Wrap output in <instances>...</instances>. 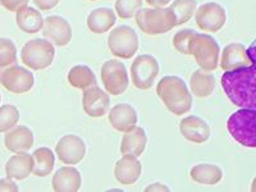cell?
I'll return each mask as SVG.
<instances>
[{
	"label": "cell",
	"mask_w": 256,
	"mask_h": 192,
	"mask_svg": "<svg viewBox=\"0 0 256 192\" xmlns=\"http://www.w3.org/2000/svg\"><path fill=\"white\" fill-rule=\"evenodd\" d=\"M160 72L159 62L150 54H141L131 64L132 84L138 90H148Z\"/></svg>",
	"instance_id": "ba28073f"
},
{
	"label": "cell",
	"mask_w": 256,
	"mask_h": 192,
	"mask_svg": "<svg viewBox=\"0 0 256 192\" xmlns=\"http://www.w3.org/2000/svg\"><path fill=\"white\" fill-rule=\"evenodd\" d=\"M32 2L40 10H52L58 6L60 0H32Z\"/></svg>",
	"instance_id": "d590c367"
},
{
	"label": "cell",
	"mask_w": 256,
	"mask_h": 192,
	"mask_svg": "<svg viewBox=\"0 0 256 192\" xmlns=\"http://www.w3.org/2000/svg\"><path fill=\"white\" fill-rule=\"evenodd\" d=\"M16 24L18 28L24 34H36L42 30L44 18L41 16L40 10L26 6L16 12Z\"/></svg>",
	"instance_id": "cb8c5ba5"
},
{
	"label": "cell",
	"mask_w": 256,
	"mask_h": 192,
	"mask_svg": "<svg viewBox=\"0 0 256 192\" xmlns=\"http://www.w3.org/2000/svg\"><path fill=\"white\" fill-rule=\"evenodd\" d=\"M252 50L254 46L248 49L241 42H232V44L226 45L219 59L220 68L223 70H232L255 64Z\"/></svg>",
	"instance_id": "7c38bea8"
},
{
	"label": "cell",
	"mask_w": 256,
	"mask_h": 192,
	"mask_svg": "<svg viewBox=\"0 0 256 192\" xmlns=\"http://www.w3.org/2000/svg\"><path fill=\"white\" fill-rule=\"evenodd\" d=\"M196 6V0H174L169 6L170 10L174 13L177 26L187 24L191 20L192 16L195 14Z\"/></svg>",
	"instance_id": "f1b7e54d"
},
{
	"label": "cell",
	"mask_w": 256,
	"mask_h": 192,
	"mask_svg": "<svg viewBox=\"0 0 256 192\" xmlns=\"http://www.w3.org/2000/svg\"><path fill=\"white\" fill-rule=\"evenodd\" d=\"M146 192H152V191H160V192H164V191H170L168 186H166L164 184H160V182H155V184H150L148 187L145 188Z\"/></svg>",
	"instance_id": "8d00e7d4"
},
{
	"label": "cell",
	"mask_w": 256,
	"mask_h": 192,
	"mask_svg": "<svg viewBox=\"0 0 256 192\" xmlns=\"http://www.w3.org/2000/svg\"><path fill=\"white\" fill-rule=\"evenodd\" d=\"M56 154L63 164L74 166L84 160L86 155V144L77 134H66L56 142Z\"/></svg>",
	"instance_id": "4fadbf2b"
},
{
	"label": "cell",
	"mask_w": 256,
	"mask_h": 192,
	"mask_svg": "<svg viewBox=\"0 0 256 192\" xmlns=\"http://www.w3.org/2000/svg\"><path fill=\"white\" fill-rule=\"evenodd\" d=\"M110 106V98L106 91L100 88L98 84L84 90L82 108L91 118H100L108 113Z\"/></svg>",
	"instance_id": "5bb4252c"
},
{
	"label": "cell",
	"mask_w": 256,
	"mask_h": 192,
	"mask_svg": "<svg viewBox=\"0 0 256 192\" xmlns=\"http://www.w3.org/2000/svg\"><path fill=\"white\" fill-rule=\"evenodd\" d=\"M34 169L32 174L36 177H46L52 173L56 166V155L49 148H36L34 154Z\"/></svg>",
	"instance_id": "4316f807"
},
{
	"label": "cell",
	"mask_w": 256,
	"mask_h": 192,
	"mask_svg": "<svg viewBox=\"0 0 256 192\" xmlns=\"http://www.w3.org/2000/svg\"><path fill=\"white\" fill-rule=\"evenodd\" d=\"M190 177L192 180H195L196 184L212 186L220 182L223 178V170L216 164L201 163L192 166L190 170Z\"/></svg>",
	"instance_id": "484cf974"
},
{
	"label": "cell",
	"mask_w": 256,
	"mask_h": 192,
	"mask_svg": "<svg viewBox=\"0 0 256 192\" xmlns=\"http://www.w3.org/2000/svg\"><path fill=\"white\" fill-rule=\"evenodd\" d=\"M56 58V48L45 38L27 41L20 50V60L32 70L49 68Z\"/></svg>",
	"instance_id": "8992f818"
},
{
	"label": "cell",
	"mask_w": 256,
	"mask_h": 192,
	"mask_svg": "<svg viewBox=\"0 0 256 192\" xmlns=\"http://www.w3.org/2000/svg\"><path fill=\"white\" fill-rule=\"evenodd\" d=\"M138 35L132 27L118 26L108 36V48L113 56L120 59H131L138 50Z\"/></svg>",
	"instance_id": "52a82bcc"
},
{
	"label": "cell",
	"mask_w": 256,
	"mask_h": 192,
	"mask_svg": "<svg viewBox=\"0 0 256 192\" xmlns=\"http://www.w3.org/2000/svg\"><path fill=\"white\" fill-rule=\"evenodd\" d=\"M141 170H142V166L141 162L137 159L134 155H123L114 166V177L120 182V184H136L137 180L141 177Z\"/></svg>",
	"instance_id": "2e32d148"
},
{
	"label": "cell",
	"mask_w": 256,
	"mask_h": 192,
	"mask_svg": "<svg viewBox=\"0 0 256 192\" xmlns=\"http://www.w3.org/2000/svg\"><path fill=\"white\" fill-rule=\"evenodd\" d=\"M196 34V31H194L192 28H184L180 30V31L173 36V46L177 50L178 52L184 54V56H190L188 52V44L191 38Z\"/></svg>",
	"instance_id": "d6a6232c"
},
{
	"label": "cell",
	"mask_w": 256,
	"mask_h": 192,
	"mask_svg": "<svg viewBox=\"0 0 256 192\" xmlns=\"http://www.w3.org/2000/svg\"><path fill=\"white\" fill-rule=\"evenodd\" d=\"M34 132L27 126H16L6 132L4 144L10 152H27L34 146Z\"/></svg>",
	"instance_id": "ffe728a7"
},
{
	"label": "cell",
	"mask_w": 256,
	"mask_h": 192,
	"mask_svg": "<svg viewBox=\"0 0 256 192\" xmlns=\"http://www.w3.org/2000/svg\"><path fill=\"white\" fill-rule=\"evenodd\" d=\"M134 18L137 26L146 35H162L177 27L174 13L169 6L142 8L136 13Z\"/></svg>",
	"instance_id": "3957f363"
},
{
	"label": "cell",
	"mask_w": 256,
	"mask_h": 192,
	"mask_svg": "<svg viewBox=\"0 0 256 192\" xmlns=\"http://www.w3.org/2000/svg\"><path fill=\"white\" fill-rule=\"evenodd\" d=\"M156 95L166 108L174 116H184L192 108V94L186 82L178 76H166L160 78L156 86Z\"/></svg>",
	"instance_id": "7a4b0ae2"
},
{
	"label": "cell",
	"mask_w": 256,
	"mask_h": 192,
	"mask_svg": "<svg viewBox=\"0 0 256 192\" xmlns=\"http://www.w3.org/2000/svg\"><path fill=\"white\" fill-rule=\"evenodd\" d=\"M108 120L116 131L124 134L134 128V126H137L138 116H137L136 109L132 105L127 104V102H120V104L114 105L110 109Z\"/></svg>",
	"instance_id": "e0dca14e"
},
{
	"label": "cell",
	"mask_w": 256,
	"mask_h": 192,
	"mask_svg": "<svg viewBox=\"0 0 256 192\" xmlns=\"http://www.w3.org/2000/svg\"><path fill=\"white\" fill-rule=\"evenodd\" d=\"M42 35L56 46H66L72 40V26L60 16H48L44 18Z\"/></svg>",
	"instance_id": "9a60e30c"
},
{
	"label": "cell",
	"mask_w": 256,
	"mask_h": 192,
	"mask_svg": "<svg viewBox=\"0 0 256 192\" xmlns=\"http://www.w3.org/2000/svg\"><path fill=\"white\" fill-rule=\"evenodd\" d=\"M116 22V12L112 8H106V6L94 9L92 12L88 16V20H86L88 28L92 34H104V32L113 28Z\"/></svg>",
	"instance_id": "603a6c76"
},
{
	"label": "cell",
	"mask_w": 256,
	"mask_h": 192,
	"mask_svg": "<svg viewBox=\"0 0 256 192\" xmlns=\"http://www.w3.org/2000/svg\"><path fill=\"white\" fill-rule=\"evenodd\" d=\"M0 102H2V95H0Z\"/></svg>",
	"instance_id": "f35d334b"
},
{
	"label": "cell",
	"mask_w": 256,
	"mask_h": 192,
	"mask_svg": "<svg viewBox=\"0 0 256 192\" xmlns=\"http://www.w3.org/2000/svg\"><path fill=\"white\" fill-rule=\"evenodd\" d=\"M256 110L252 108H240L228 118L227 128L230 137L244 148H256Z\"/></svg>",
	"instance_id": "277c9868"
},
{
	"label": "cell",
	"mask_w": 256,
	"mask_h": 192,
	"mask_svg": "<svg viewBox=\"0 0 256 192\" xmlns=\"http://www.w3.org/2000/svg\"><path fill=\"white\" fill-rule=\"evenodd\" d=\"M216 76L204 70H196L190 77V90L196 98H208L216 90Z\"/></svg>",
	"instance_id": "d4e9b609"
},
{
	"label": "cell",
	"mask_w": 256,
	"mask_h": 192,
	"mask_svg": "<svg viewBox=\"0 0 256 192\" xmlns=\"http://www.w3.org/2000/svg\"><path fill=\"white\" fill-rule=\"evenodd\" d=\"M91 2H95V0H91Z\"/></svg>",
	"instance_id": "ab89813d"
},
{
	"label": "cell",
	"mask_w": 256,
	"mask_h": 192,
	"mask_svg": "<svg viewBox=\"0 0 256 192\" xmlns=\"http://www.w3.org/2000/svg\"><path fill=\"white\" fill-rule=\"evenodd\" d=\"M0 191H6V192H17L20 191L17 184L14 182V180L12 178H2L0 180Z\"/></svg>",
	"instance_id": "e575fe53"
},
{
	"label": "cell",
	"mask_w": 256,
	"mask_h": 192,
	"mask_svg": "<svg viewBox=\"0 0 256 192\" xmlns=\"http://www.w3.org/2000/svg\"><path fill=\"white\" fill-rule=\"evenodd\" d=\"M0 84L9 92L24 94L35 86V77L30 70L13 63L0 67Z\"/></svg>",
	"instance_id": "30bf717a"
},
{
	"label": "cell",
	"mask_w": 256,
	"mask_h": 192,
	"mask_svg": "<svg viewBox=\"0 0 256 192\" xmlns=\"http://www.w3.org/2000/svg\"><path fill=\"white\" fill-rule=\"evenodd\" d=\"M34 169V158L27 152H17L9 158L6 163V177L16 180H26L32 174Z\"/></svg>",
	"instance_id": "44dd1931"
},
{
	"label": "cell",
	"mask_w": 256,
	"mask_h": 192,
	"mask_svg": "<svg viewBox=\"0 0 256 192\" xmlns=\"http://www.w3.org/2000/svg\"><path fill=\"white\" fill-rule=\"evenodd\" d=\"M28 2L30 0H0V6L9 12H17L18 9L26 6Z\"/></svg>",
	"instance_id": "836d02e7"
},
{
	"label": "cell",
	"mask_w": 256,
	"mask_h": 192,
	"mask_svg": "<svg viewBox=\"0 0 256 192\" xmlns=\"http://www.w3.org/2000/svg\"><path fill=\"white\" fill-rule=\"evenodd\" d=\"M255 72V64L224 70L220 78L222 88L233 105L238 108H256Z\"/></svg>",
	"instance_id": "6da1fadb"
},
{
	"label": "cell",
	"mask_w": 256,
	"mask_h": 192,
	"mask_svg": "<svg viewBox=\"0 0 256 192\" xmlns=\"http://www.w3.org/2000/svg\"><path fill=\"white\" fill-rule=\"evenodd\" d=\"M67 80L68 84L72 88H78V90H86L90 86L98 84L92 70L88 66H84V64H78V66H74V67L70 68V72H68Z\"/></svg>",
	"instance_id": "83f0119b"
},
{
	"label": "cell",
	"mask_w": 256,
	"mask_h": 192,
	"mask_svg": "<svg viewBox=\"0 0 256 192\" xmlns=\"http://www.w3.org/2000/svg\"><path fill=\"white\" fill-rule=\"evenodd\" d=\"M17 63V48L10 38H0V67Z\"/></svg>",
	"instance_id": "4dcf8cb0"
},
{
	"label": "cell",
	"mask_w": 256,
	"mask_h": 192,
	"mask_svg": "<svg viewBox=\"0 0 256 192\" xmlns=\"http://www.w3.org/2000/svg\"><path fill=\"white\" fill-rule=\"evenodd\" d=\"M52 186L56 192L80 191L82 186L81 173L73 166H62L52 176Z\"/></svg>",
	"instance_id": "d6986e66"
},
{
	"label": "cell",
	"mask_w": 256,
	"mask_h": 192,
	"mask_svg": "<svg viewBox=\"0 0 256 192\" xmlns=\"http://www.w3.org/2000/svg\"><path fill=\"white\" fill-rule=\"evenodd\" d=\"M142 6V0H116V13L122 20H130L136 16Z\"/></svg>",
	"instance_id": "1f68e13d"
},
{
	"label": "cell",
	"mask_w": 256,
	"mask_h": 192,
	"mask_svg": "<svg viewBox=\"0 0 256 192\" xmlns=\"http://www.w3.org/2000/svg\"><path fill=\"white\" fill-rule=\"evenodd\" d=\"M20 110L16 105L4 104L0 106V134H6L20 122Z\"/></svg>",
	"instance_id": "f546056e"
},
{
	"label": "cell",
	"mask_w": 256,
	"mask_h": 192,
	"mask_svg": "<svg viewBox=\"0 0 256 192\" xmlns=\"http://www.w3.org/2000/svg\"><path fill=\"white\" fill-rule=\"evenodd\" d=\"M148 144V136L142 127L134 126L130 131L124 132L122 137V142H120V152L123 155H134V156H140L144 154Z\"/></svg>",
	"instance_id": "7402d4cb"
},
{
	"label": "cell",
	"mask_w": 256,
	"mask_h": 192,
	"mask_svg": "<svg viewBox=\"0 0 256 192\" xmlns=\"http://www.w3.org/2000/svg\"><path fill=\"white\" fill-rule=\"evenodd\" d=\"M188 52L190 56L195 58L196 63L201 70L212 72L218 67L220 46L212 36L196 32L190 40Z\"/></svg>",
	"instance_id": "5b68a950"
},
{
	"label": "cell",
	"mask_w": 256,
	"mask_h": 192,
	"mask_svg": "<svg viewBox=\"0 0 256 192\" xmlns=\"http://www.w3.org/2000/svg\"><path fill=\"white\" fill-rule=\"evenodd\" d=\"M145 2L152 6H166L170 4L172 0H145Z\"/></svg>",
	"instance_id": "74e56055"
},
{
	"label": "cell",
	"mask_w": 256,
	"mask_h": 192,
	"mask_svg": "<svg viewBox=\"0 0 256 192\" xmlns=\"http://www.w3.org/2000/svg\"><path fill=\"white\" fill-rule=\"evenodd\" d=\"M180 132L187 141L194 144H202L210 137L209 124L198 116H184L180 122Z\"/></svg>",
	"instance_id": "ac0fdd59"
},
{
	"label": "cell",
	"mask_w": 256,
	"mask_h": 192,
	"mask_svg": "<svg viewBox=\"0 0 256 192\" xmlns=\"http://www.w3.org/2000/svg\"><path fill=\"white\" fill-rule=\"evenodd\" d=\"M195 22L201 31L218 32L226 26L227 12L222 4L216 2L204 3L195 10Z\"/></svg>",
	"instance_id": "8fae6325"
},
{
	"label": "cell",
	"mask_w": 256,
	"mask_h": 192,
	"mask_svg": "<svg viewBox=\"0 0 256 192\" xmlns=\"http://www.w3.org/2000/svg\"><path fill=\"white\" fill-rule=\"evenodd\" d=\"M100 74H102V81L105 91L109 95H122L128 88L130 77H128L127 68L123 62L116 60V59H109L102 66Z\"/></svg>",
	"instance_id": "9c48e42d"
}]
</instances>
